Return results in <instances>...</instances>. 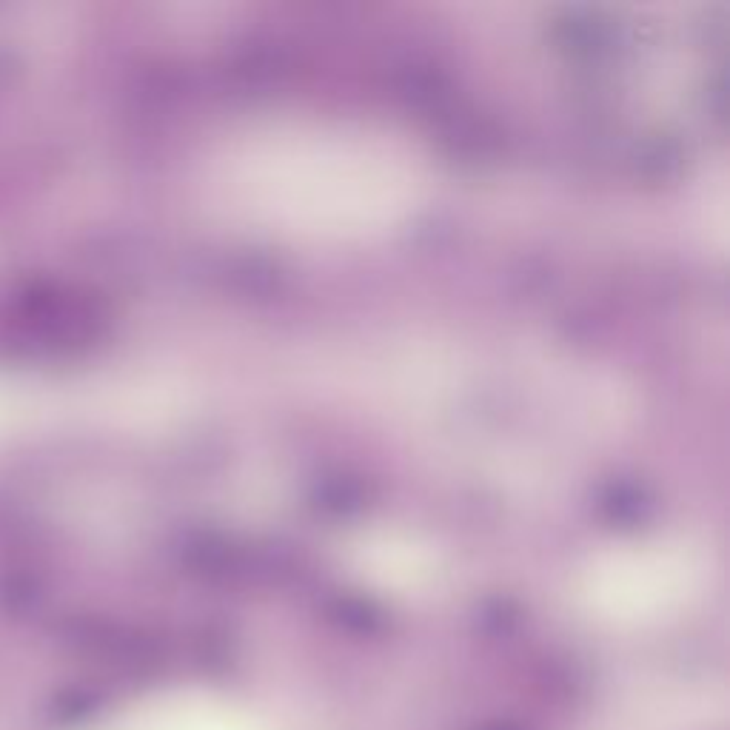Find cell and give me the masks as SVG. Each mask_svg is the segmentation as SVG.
Segmentation results:
<instances>
[{
	"label": "cell",
	"instance_id": "cell-1",
	"mask_svg": "<svg viewBox=\"0 0 730 730\" xmlns=\"http://www.w3.org/2000/svg\"><path fill=\"white\" fill-rule=\"evenodd\" d=\"M249 203L286 226L311 231L371 229L408 200V174L391 154L354 143H283L249 157Z\"/></svg>",
	"mask_w": 730,
	"mask_h": 730
}]
</instances>
